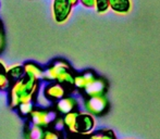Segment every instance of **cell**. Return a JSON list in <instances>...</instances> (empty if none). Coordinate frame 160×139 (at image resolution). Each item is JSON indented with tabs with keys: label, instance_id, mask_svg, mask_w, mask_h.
I'll return each instance as SVG.
<instances>
[{
	"label": "cell",
	"instance_id": "cell-13",
	"mask_svg": "<svg viewBox=\"0 0 160 139\" xmlns=\"http://www.w3.org/2000/svg\"><path fill=\"white\" fill-rule=\"evenodd\" d=\"M7 75L8 78L12 82L20 79L24 76V70H23V64L20 63H14L11 64L10 66H7Z\"/></svg>",
	"mask_w": 160,
	"mask_h": 139
},
{
	"label": "cell",
	"instance_id": "cell-12",
	"mask_svg": "<svg viewBox=\"0 0 160 139\" xmlns=\"http://www.w3.org/2000/svg\"><path fill=\"white\" fill-rule=\"evenodd\" d=\"M95 79H96V76L94 75L92 72H86V73H83V74H81V75L74 76L73 85L80 89H85Z\"/></svg>",
	"mask_w": 160,
	"mask_h": 139
},
{
	"label": "cell",
	"instance_id": "cell-18",
	"mask_svg": "<svg viewBox=\"0 0 160 139\" xmlns=\"http://www.w3.org/2000/svg\"><path fill=\"white\" fill-rule=\"evenodd\" d=\"M18 113H19L20 116L22 117H28L30 116V114L32 113V111L34 110V105L33 102H24V103H21L19 107L17 108Z\"/></svg>",
	"mask_w": 160,
	"mask_h": 139
},
{
	"label": "cell",
	"instance_id": "cell-24",
	"mask_svg": "<svg viewBox=\"0 0 160 139\" xmlns=\"http://www.w3.org/2000/svg\"><path fill=\"white\" fill-rule=\"evenodd\" d=\"M1 49H2V48H0V50H1Z\"/></svg>",
	"mask_w": 160,
	"mask_h": 139
},
{
	"label": "cell",
	"instance_id": "cell-22",
	"mask_svg": "<svg viewBox=\"0 0 160 139\" xmlns=\"http://www.w3.org/2000/svg\"><path fill=\"white\" fill-rule=\"evenodd\" d=\"M55 127L57 131H62V128L64 127V123L62 118H57L55 121Z\"/></svg>",
	"mask_w": 160,
	"mask_h": 139
},
{
	"label": "cell",
	"instance_id": "cell-1",
	"mask_svg": "<svg viewBox=\"0 0 160 139\" xmlns=\"http://www.w3.org/2000/svg\"><path fill=\"white\" fill-rule=\"evenodd\" d=\"M38 87V80L25 75L13 82L9 89V107L11 109H17L21 103L33 101L34 95L37 93Z\"/></svg>",
	"mask_w": 160,
	"mask_h": 139
},
{
	"label": "cell",
	"instance_id": "cell-23",
	"mask_svg": "<svg viewBox=\"0 0 160 139\" xmlns=\"http://www.w3.org/2000/svg\"><path fill=\"white\" fill-rule=\"evenodd\" d=\"M68 1H69V3L71 4L72 7H74V6H76L78 2H80V0H68Z\"/></svg>",
	"mask_w": 160,
	"mask_h": 139
},
{
	"label": "cell",
	"instance_id": "cell-5",
	"mask_svg": "<svg viewBox=\"0 0 160 139\" xmlns=\"http://www.w3.org/2000/svg\"><path fill=\"white\" fill-rule=\"evenodd\" d=\"M71 68H70L69 63L64 60H56L53 61L50 65L48 66L46 70H45L44 73V77L42 79L47 80V82H57L58 78L67 71H70Z\"/></svg>",
	"mask_w": 160,
	"mask_h": 139
},
{
	"label": "cell",
	"instance_id": "cell-21",
	"mask_svg": "<svg viewBox=\"0 0 160 139\" xmlns=\"http://www.w3.org/2000/svg\"><path fill=\"white\" fill-rule=\"evenodd\" d=\"M80 2L87 9H95L96 0H80Z\"/></svg>",
	"mask_w": 160,
	"mask_h": 139
},
{
	"label": "cell",
	"instance_id": "cell-4",
	"mask_svg": "<svg viewBox=\"0 0 160 139\" xmlns=\"http://www.w3.org/2000/svg\"><path fill=\"white\" fill-rule=\"evenodd\" d=\"M73 7L68 0H52V17L58 24H63L69 20Z\"/></svg>",
	"mask_w": 160,
	"mask_h": 139
},
{
	"label": "cell",
	"instance_id": "cell-6",
	"mask_svg": "<svg viewBox=\"0 0 160 139\" xmlns=\"http://www.w3.org/2000/svg\"><path fill=\"white\" fill-rule=\"evenodd\" d=\"M85 109L92 115H101L108 109V100L105 96L89 97L85 101Z\"/></svg>",
	"mask_w": 160,
	"mask_h": 139
},
{
	"label": "cell",
	"instance_id": "cell-20",
	"mask_svg": "<svg viewBox=\"0 0 160 139\" xmlns=\"http://www.w3.org/2000/svg\"><path fill=\"white\" fill-rule=\"evenodd\" d=\"M42 139H61V136L57 131H45Z\"/></svg>",
	"mask_w": 160,
	"mask_h": 139
},
{
	"label": "cell",
	"instance_id": "cell-7",
	"mask_svg": "<svg viewBox=\"0 0 160 139\" xmlns=\"http://www.w3.org/2000/svg\"><path fill=\"white\" fill-rule=\"evenodd\" d=\"M65 93H67V90H65V87L63 85L59 84L57 82H52V83H49L45 87L42 95L45 96V98L49 102H56V101H59L63 97H65Z\"/></svg>",
	"mask_w": 160,
	"mask_h": 139
},
{
	"label": "cell",
	"instance_id": "cell-17",
	"mask_svg": "<svg viewBox=\"0 0 160 139\" xmlns=\"http://www.w3.org/2000/svg\"><path fill=\"white\" fill-rule=\"evenodd\" d=\"M88 139H117V136L111 129H100L97 133L92 134Z\"/></svg>",
	"mask_w": 160,
	"mask_h": 139
},
{
	"label": "cell",
	"instance_id": "cell-3",
	"mask_svg": "<svg viewBox=\"0 0 160 139\" xmlns=\"http://www.w3.org/2000/svg\"><path fill=\"white\" fill-rule=\"evenodd\" d=\"M95 117L87 112H78L75 122V134L88 135L95 128Z\"/></svg>",
	"mask_w": 160,
	"mask_h": 139
},
{
	"label": "cell",
	"instance_id": "cell-10",
	"mask_svg": "<svg viewBox=\"0 0 160 139\" xmlns=\"http://www.w3.org/2000/svg\"><path fill=\"white\" fill-rule=\"evenodd\" d=\"M78 104V100L74 97H63L57 101V110L62 114H68L75 111Z\"/></svg>",
	"mask_w": 160,
	"mask_h": 139
},
{
	"label": "cell",
	"instance_id": "cell-2",
	"mask_svg": "<svg viewBox=\"0 0 160 139\" xmlns=\"http://www.w3.org/2000/svg\"><path fill=\"white\" fill-rule=\"evenodd\" d=\"M30 118L31 124L45 128L55 123V121L57 120V114L56 112L50 111V110L37 108V109H34L32 113L30 114Z\"/></svg>",
	"mask_w": 160,
	"mask_h": 139
},
{
	"label": "cell",
	"instance_id": "cell-19",
	"mask_svg": "<svg viewBox=\"0 0 160 139\" xmlns=\"http://www.w3.org/2000/svg\"><path fill=\"white\" fill-rule=\"evenodd\" d=\"M95 9L98 13H105L109 9V0H96Z\"/></svg>",
	"mask_w": 160,
	"mask_h": 139
},
{
	"label": "cell",
	"instance_id": "cell-15",
	"mask_svg": "<svg viewBox=\"0 0 160 139\" xmlns=\"http://www.w3.org/2000/svg\"><path fill=\"white\" fill-rule=\"evenodd\" d=\"M78 112L74 111L71 113L64 114V117L62 118L64 123V127H67L68 131L72 134H75V122H76V116H78Z\"/></svg>",
	"mask_w": 160,
	"mask_h": 139
},
{
	"label": "cell",
	"instance_id": "cell-11",
	"mask_svg": "<svg viewBox=\"0 0 160 139\" xmlns=\"http://www.w3.org/2000/svg\"><path fill=\"white\" fill-rule=\"evenodd\" d=\"M109 9L119 14H127L132 9V2L131 0H109Z\"/></svg>",
	"mask_w": 160,
	"mask_h": 139
},
{
	"label": "cell",
	"instance_id": "cell-14",
	"mask_svg": "<svg viewBox=\"0 0 160 139\" xmlns=\"http://www.w3.org/2000/svg\"><path fill=\"white\" fill-rule=\"evenodd\" d=\"M45 134V128L36 126L33 124H28V129L25 131L26 139H42Z\"/></svg>",
	"mask_w": 160,
	"mask_h": 139
},
{
	"label": "cell",
	"instance_id": "cell-16",
	"mask_svg": "<svg viewBox=\"0 0 160 139\" xmlns=\"http://www.w3.org/2000/svg\"><path fill=\"white\" fill-rule=\"evenodd\" d=\"M10 86V79L7 75V65L0 59V90H7Z\"/></svg>",
	"mask_w": 160,
	"mask_h": 139
},
{
	"label": "cell",
	"instance_id": "cell-8",
	"mask_svg": "<svg viewBox=\"0 0 160 139\" xmlns=\"http://www.w3.org/2000/svg\"><path fill=\"white\" fill-rule=\"evenodd\" d=\"M23 70L24 75L33 78V79L39 80L44 77V68L42 65H39L38 63H35V62H25L23 64Z\"/></svg>",
	"mask_w": 160,
	"mask_h": 139
},
{
	"label": "cell",
	"instance_id": "cell-9",
	"mask_svg": "<svg viewBox=\"0 0 160 139\" xmlns=\"http://www.w3.org/2000/svg\"><path fill=\"white\" fill-rule=\"evenodd\" d=\"M107 89V84L102 78H96L92 84H89L84 89L85 93L89 97H97V96H103Z\"/></svg>",
	"mask_w": 160,
	"mask_h": 139
}]
</instances>
